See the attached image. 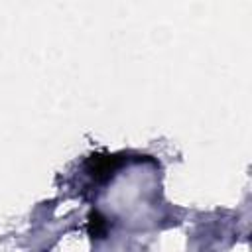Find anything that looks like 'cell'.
I'll list each match as a JSON object with an SVG mask.
<instances>
[{
	"label": "cell",
	"instance_id": "2",
	"mask_svg": "<svg viewBox=\"0 0 252 252\" xmlns=\"http://www.w3.org/2000/svg\"><path fill=\"white\" fill-rule=\"evenodd\" d=\"M106 232H108V220L98 211H93L89 215V234L93 238H104Z\"/></svg>",
	"mask_w": 252,
	"mask_h": 252
},
{
	"label": "cell",
	"instance_id": "1",
	"mask_svg": "<svg viewBox=\"0 0 252 252\" xmlns=\"http://www.w3.org/2000/svg\"><path fill=\"white\" fill-rule=\"evenodd\" d=\"M122 165V159L116 156H93L87 161V171L96 181H106Z\"/></svg>",
	"mask_w": 252,
	"mask_h": 252
}]
</instances>
